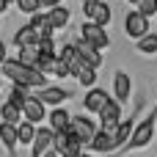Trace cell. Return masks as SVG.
Masks as SVG:
<instances>
[{
    "instance_id": "cell-5",
    "label": "cell",
    "mask_w": 157,
    "mask_h": 157,
    "mask_svg": "<svg viewBox=\"0 0 157 157\" xmlns=\"http://www.w3.org/2000/svg\"><path fill=\"white\" fill-rule=\"evenodd\" d=\"M155 119H157V113H152L149 119H144V121L135 127V132H132V138H130V149H144V146H149V141H152V135H155Z\"/></svg>"
},
{
    "instance_id": "cell-39",
    "label": "cell",
    "mask_w": 157,
    "mask_h": 157,
    "mask_svg": "<svg viewBox=\"0 0 157 157\" xmlns=\"http://www.w3.org/2000/svg\"><path fill=\"white\" fill-rule=\"evenodd\" d=\"M14 3H17V0H14Z\"/></svg>"
},
{
    "instance_id": "cell-38",
    "label": "cell",
    "mask_w": 157,
    "mask_h": 157,
    "mask_svg": "<svg viewBox=\"0 0 157 157\" xmlns=\"http://www.w3.org/2000/svg\"><path fill=\"white\" fill-rule=\"evenodd\" d=\"M80 157H88V155H86V152H83V155H80Z\"/></svg>"
},
{
    "instance_id": "cell-15",
    "label": "cell",
    "mask_w": 157,
    "mask_h": 157,
    "mask_svg": "<svg viewBox=\"0 0 157 157\" xmlns=\"http://www.w3.org/2000/svg\"><path fill=\"white\" fill-rule=\"evenodd\" d=\"M77 50H80V55H83V63H86V66H91V69H99V63H102V55H99V50H97V47H91L86 39H80V41H77Z\"/></svg>"
},
{
    "instance_id": "cell-27",
    "label": "cell",
    "mask_w": 157,
    "mask_h": 157,
    "mask_svg": "<svg viewBox=\"0 0 157 157\" xmlns=\"http://www.w3.org/2000/svg\"><path fill=\"white\" fill-rule=\"evenodd\" d=\"M138 50L146 52V55L157 52V36H146V39H141V41H138Z\"/></svg>"
},
{
    "instance_id": "cell-17",
    "label": "cell",
    "mask_w": 157,
    "mask_h": 157,
    "mask_svg": "<svg viewBox=\"0 0 157 157\" xmlns=\"http://www.w3.org/2000/svg\"><path fill=\"white\" fill-rule=\"evenodd\" d=\"M50 124H52L55 132H69V127H72V116H69L66 110L55 108V110L50 113Z\"/></svg>"
},
{
    "instance_id": "cell-24",
    "label": "cell",
    "mask_w": 157,
    "mask_h": 157,
    "mask_svg": "<svg viewBox=\"0 0 157 157\" xmlns=\"http://www.w3.org/2000/svg\"><path fill=\"white\" fill-rule=\"evenodd\" d=\"M30 97H33V94H28V88H25V86H14V88H11V97H8V102H14V105L25 108V102H28Z\"/></svg>"
},
{
    "instance_id": "cell-14",
    "label": "cell",
    "mask_w": 157,
    "mask_h": 157,
    "mask_svg": "<svg viewBox=\"0 0 157 157\" xmlns=\"http://www.w3.org/2000/svg\"><path fill=\"white\" fill-rule=\"evenodd\" d=\"M39 33L33 30V25H25V28H19L17 33H14V44L22 50V47H39Z\"/></svg>"
},
{
    "instance_id": "cell-29",
    "label": "cell",
    "mask_w": 157,
    "mask_h": 157,
    "mask_svg": "<svg viewBox=\"0 0 157 157\" xmlns=\"http://www.w3.org/2000/svg\"><path fill=\"white\" fill-rule=\"evenodd\" d=\"M138 11H141L144 17L157 14V0H141V3H138Z\"/></svg>"
},
{
    "instance_id": "cell-11",
    "label": "cell",
    "mask_w": 157,
    "mask_h": 157,
    "mask_svg": "<svg viewBox=\"0 0 157 157\" xmlns=\"http://www.w3.org/2000/svg\"><path fill=\"white\" fill-rule=\"evenodd\" d=\"M113 94H116L119 102H127V99H130V94H132V80H130L127 72H116V75H113Z\"/></svg>"
},
{
    "instance_id": "cell-16",
    "label": "cell",
    "mask_w": 157,
    "mask_h": 157,
    "mask_svg": "<svg viewBox=\"0 0 157 157\" xmlns=\"http://www.w3.org/2000/svg\"><path fill=\"white\" fill-rule=\"evenodd\" d=\"M0 141H3V146L14 149V146L19 144V124H8V121H3V124H0Z\"/></svg>"
},
{
    "instance_id": "cell-22",
    "label": "cell",
    "mask_w": 157,
    "mask_h": 157,
    "mask_svg": "<svg viewBox=\"0 0 157 157\" xmlns=\"http://www.w3.org/2000/svg\"><path fill=\"white\" fill-rule=\"evenodd\" d=\"M132 132H135V130H132V121H121V124L113 130V146H121L127 138H132Z\"/></svg>"
},
{
    "instance_id": "cell-26",
    "label": "cell",
    "mask_w": 157,
    "mask_h": 157,
    "mask_svg": "<svg viewBox=\"0 0 157 157\" xmlns=\"http://www.w3.org/2000/svg\"><path fill=\"white\" fill-rule=\"evenodd\" d=\"M77 83H80V86H94V83H97V69L86 66V69L77 75Z\"/></svg>"
},
{
    "instance_id": "cell-30",
    "label": "cell",
    "mask_w": 157,
    "mask_h": 157,
    "mask_svg": "<svg viewBox=\"0 0 157 157\" xmlns=\"http://www.w3.org/2000/svg\"><path fill=\"white\" fill-rule=\"evenodd\" d=\"M39 52H41V55H55L52 39H41V41H39Z\"/></svg>"
},
{
    "instance_id": "cell-25",
    "label": "cell",
    "mask_w": 157,
    "mask_h": 157,
    "mask_svg": "<svg viewBox=\"0 0 157 157\" xmlns=\"http://www.w3.org/2000/svg\"><path fill=\"white\" fill-rule=\"evenodd\" d=\"M36 124H30V121H25V124H19V144H33L36 141Z\"/></svg>"
},
{
    "instance_id": "cell-7",
    "label": "cell",
    "mask_w": 157,
    "mask_h": 157,
    "mask_svg": "<svg viewBox=\"0 0 157 157\" xmlns=\"http://www.w3.org/2000/svg\"><path fill=\"white\" fill-rule=\"evenodd\" d=\"M99 124H102V130H105V132L116 130V127L121 124V105L110 99V102L102 108V113H99Z\"/></svg>"
},
{
    "instance_id": "cell-34",
    "label": "cell",
    "mask_w": 157,
    "mask_h": 157,
    "mask_svg": "<svg viewBox=\"0 0 157 157\" xmlns=\"http://www.w3.org/2000/svg\"><path fill=\"white\" fill-rule=\"evenodd\" d=\"M8 3H11V0H0V14H3L6 8H8Z\"/></svg>"
},
{
    "instance_id": "cell-12",
    "label": "cell",
    "mask_w": 157,
    "mask_h": 157,
    "mask_svg": "<svg viewBox=\"0 0 157 157\" xmlns=\"http://www.w3.org/2000/svg\"><path fill=\"white\" fill-rule=\"evenodd\" d=\"M36 97H39L44 105H61L63 99H69V97H72V91H66V88H58V86H50V88H41Z\"/></svg>"
},
{
    "instance_id": "cell-32",
    "label": "cell",
    "mask_w": 157,
    "mask_h": 157,
    "mask_svg": "<svg viewBox=\"0 0 157 157\" xmlns=\"http://www.w3.org/2000/svg\"><path fill=\"white\" fill-rule=\"evenodd\" d=\"M58 3L61 0H41V6H47V8H58Z\"/></svg>"
},
{
    "instance_id": "cell-21",
    "label": "cell",
    "mask_w": 157,
    "mask_h": 157,
    "mask_svg": "<svg viewBox=\"0 0 157 157\" xmlns=\"http://www.w3.org/2000/svg\"><path fill=\"white\" fill-rule=\"evenodd\" d=\"M91 149L94 152H110V149H116L113 146V132H105V130L97 132V138L91 141Z\"/></svg>"
},
{
    "instance_id": "cell-28",
    "label": "cell",
    "mask_w": 157,
    "mask_h": 157,
    "mask_svg": "<svg viewBox=\"0 0 157 157\" xmlns=\"http://www.w3.org/2000/svg\"><path fill=\"white\" fill-rule=\"evenodd\" d=\"M17 8L25 11V14H36L41 8V0H17Z\"/></svg>"
},
{
    "instance_id": "cell-1",
    "label": "cell",
    "mask_w": 157,
    "mask_h": 157,
    "mask_svg": "<svg viewBox=\"0 0 157 157\" xmlns=\"http://www.w3.org/2000/svg\"><path fill=\"white\" fill-rule=\"evenodd\" d=\"M0 72H3L8 80H14V86H25V88H39V86H44V75H41L39 69L25 66L22 61H6V63H0Z\"/></svg>"
},
{
    "instance_id": "cell-8",
    "label": "cell",
    "mask_w": 157,
    "mask_h": 157,
    "mask_svg": "<svg viewBox=\"0 0 157 157\" xmlns=\"http://www.w3.org/2000/svg\"><path fill=\"white\" fill-rule=\"evenodd\" d=\"M52 149H55V130H39L36 141H33V149H30V157H44Z\"/></svg>"
},
{
    "instance_id": "cell-31",
    "label": "cell",
    "mask_w": 157,
    "mask_h": 157,
    "mask_svg": "<svg viewBox=\"0 0 157 157\" xmlns=\"http://www.w3.org/2000/svg\"><path fill=\"white\" fill-rule=\"evenodd\" d=\"M55 75H58V77H66V75H72V69H69V66H66V63H63V61L58 58V66H55Z\"/></svg>"
},
{
    "instance_id": "cell-13",
    "label": "cell",
    "mask_w": 157,
    "mask_h": 157,
    "mask_svg": "<svg viewBox=\"0 0 157 157\" xmlns=\"http://www.w3.org/2000/svg\"><path fill=\"white\" fill-rule=\"evenodd\" d=\"M110 99H108V91H102V88H91L88 94H86V110H91V113H102V108L108 105Z\"/></svg>"
},
{
    "instance_id": "cell-36",
    "label": "cell",
    "mask_w": 157,
    "mask_h": 157,
    "mask_svg": "<svg viewBox=\"0 0 157 157\" xmlns=\"http://www.w3.org/2000/svg\"><path fill=\"white\" fill-rule=\"evenodd\" d=\"M80 3H83V6H86V3H97V0H80Z\"/></svg>"
},
{
    "instance_id": "cell-20",
    "label": "cell",
    "mask_w": 157,
    "mask_h": 157,
    "mask_svg": "<svg viewBox=\"0 0 157 157\" xmlns=\"http://www.w3.org/2000/svg\"><path fill=\"white\" fill-rule=\"evenodd\" d=\"M47 19H50V25H52V30H61V28H66L69 25V11L66 8H50V14H47Z\"/></svg>"
},
{
    "instance_id": "cell-4",
    "label": "cell",
    "mask_w": 157,
    "mask_h": 157,
    "mask_svg": "<svg viewBox=\"0 0 157 157\" xmlns=\"http://www.w3.org/2000/svg\"><path fill=\"white\" fill-rule=\"evenodd\" d=\"M124 30L130 39H146L149 36V17H144L141 11H130L127 19H124Z\"/></svg>"
},
{
    "instance_id": "cell-35",
    "label": "cell",
    "mask_w": 157,
    "mask_h": 157,
    "mask_svg": "<svg viewBox=\"0 0 157 157\" xmlns=\"http://www.w3.org/2000/svg\"><path fill=\"white\" fill-rule=\"evenodd\" d=\"M44 157H61V155H58V152L52 149V152H47V155H44Z\"/></svg>"
},
{
    "instance_id": "cell-23",
    "label": "cell",
    "mask_w": 157,
    "mask_h": 157,
    "mask_svg": "<svg viewBox=\"0 0 157 157\" xmlns=\"http://www.w3.org/2000/svg\"><path fill=\"white\" fill-rule=\"evenodd\" d=\"M39 58H41V52H39V47H22V50H19V61H22L25 66H30V69H36V63H39Z\"/></svg>"
},
{
    "instance_id": "cell-18",
    "label": "cell",
    "mask_w": 157,
    "mask_h": 157,
    "mask_svg": "<svg viewBox=\"0 0 157 157\" xmlns=\"http://www.w3.org/2000/svg\"><path fill=\"white\" fill-rule=\"evenodd\" d=\"M30 25H33V30L39 33V39H52V25H50L47 14H33Z\"/></svg>"
},
{
    "instance_id": "cell-37",
    "label": "cell",
    "mask_w": 157,
    "mask_h": 157,
    "mask_svg": "<svg viewBox=\"0 0 157 157\" xmlns=\"http://www.w3.org/2000/svg\"><path fill=\"white\" fill-rule=\"evenodd\" d=\"M130 3H135V6H138V3H141V0H130Z\"/></svg>"
},
{
    "instance_id": "cell-10",
    "label": "cell",
    "mask_w": 157,
    "mask_h": 157,
    "mask_svg": "<svg viewBox=\"0 0 157 157\" xmlns=\"http://www.w3.org/2000/svg\"><path fill=\"white\" fill-rule=\"evenodd\" d=\"M22 113H25V121H30V124H39V121L47 116V105H44L39 97H30V99L25 102Z\"/></svg>"
},
{
    "instance_id": "cell-9",
    "label": "cell",
    "mask_w": 157,
    "mask_h": 157,
    "mask_svg": "<svg viewBox=\"0 0 157 157\" xmlns=\"http://www.w3.org/2000/svg\"><path fill=\"white\" fill-rule=\"evenodd\" d=\"M69 69H72V75L77 77L83 69H86V63H83V55H80V50H77V44H66L63 50H61V55H58Z\"/></svg>"
},
{
    "instance_id": "cell-3",
    "label": "cell",
    "mask_w": 157,
    "mask_h": 157,
    "mask_svg": "<svg viewBox=\"0 0 157 157\" xmlns=\"http://www.w3.org/2000/svg\"><path fill=\"white\" fill-rule=\"evenodd\" d=\"M69 132H72L83 146H91V141L97 138V124H94L91 119H86V116H75V119H72Z\"/></svg>"
},
{
    "instance_id": "cell-2",
    "label": "cell",
    "mask_w": 157,
    "mask_h": 157,
    "mask_svg": "<svg viewBox=\"0 0 157 157\" xmlns=\"http://www.w3.org/2000/svg\"><path fill=\"white\" fill-rule=\"evenodd\" d=\"M80 39H86L91 47H97V50H105V47H110V36H108V30L102 28V25H94V22H83V28H80Z\"/></svg>"
},
{
    "instance_id": "cell-33",
    "label": "cell",
    "mask_w": 157,
    "mask_h": 157,
    "mask_svg": "<svg viewBox=\"0 0 157 157\" xmlns=\"http://www.w3.org/2000/svg\"><path fill=\"white\" fill-rule=\"evenodd\" d=\"M6 61H8V58H6V44L0 41V63H6Z\"/></svg>"
},
{
    "instance_id": "cell-6",
    "label": "cell",
    "mask_w": 157,
    "mask_h": 157,
    "mask_svg": "<svg viewBox=\"0 0 157 157\" xmlns=\"http://www.w3.org/2000/svg\"><path fill=\"white\" fill-rule=\"evenodd\" d=\"M83 11H86V19L94 22V25H102V28H105V25L110 22V8H108V3H102V0H97V3H86Z\"/></svg>"
},
{
    "instance_id": "cell-19",
    "label": "cell",
    "mask_w": 157,
    "mask_h": 157,
    "mask_svg": "<svg viewBox=\"0 0 157 157\" xmlns=\"http://www.w3.org/2000/svg\"><path fill=\"white\" fill-rule=\"evenodd\" d=\"M0 116H3V121H8V124H19V119H25L22 108H19V105H14V102H3Z\"/></svg>"
}]
</instances>
